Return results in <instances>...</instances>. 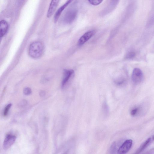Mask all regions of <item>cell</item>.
Wrapping results in <instances>:
<instances>
[{"label": "cell", "mask_w": 154, "mask_h": 154, "mask_svg": "<svg viewBox=\"0 0 154 154\" xmlns=\"http://www.w3.org/2000/svg\"><path fill=\"white\" fill-rule=\"evenodd\" d=\"M43 49V45L42 43L39 42H34L29 47V55L33 58H38L41 56Z\"/></svg>", "instance_id": "6da1fadb"}, {"label": "cell", "mask_w": 154, "mask_h": 154, "mask_svg": "<svg viewBox=\"0 0 154 154\" xmlns=\"http://www.w3.org/2000/svg\"><path fill=\"white\" fill-rule=\"evenodd\" d=\"M131 79L135 84L141 83L143 79V75L141 70L139 68H134L133 70L131 75Z\"/></svg>", "instance_id": "7a4b0ae2"}, {"label": "cell", "mask_w": 154, "mask_h": 154, "mask_svg": "<svg viewBox=\"0 0 154 154\" xmlns=\"http://www.w3.org/2000/svg\"><path fill=\"white\" fill-rule=\"evenodd\" d=\"M78 14V10L76 8H72L66 13L65 21L67 23H71L75 19Z\"/></svg>", "instance_id": "3957f363"}, {"label": "cell", "mask_w": 154, "mask_h": 154, "mask_svg": "<svg viewBox=\"0 0 154 154\" xmlns=\"http://www.w3.org/2000/svg\"><path fill=\"white\" fill-rule=\"evenodd\" d=\"M132 144V141L131 139L125 140L120 147L118 150L117 153L123 154L126 153L130 149Z\"/></svg>", "instance_id": "277c9868"}, {"label": "cell", "mask_w": 154, "mask_h": 154, "mask_svg": "<svg viewBox=\"0 0 154 154\" xmlns=\"http://www.w3.org/2000/svg\"><path fill=\"white\" fill-rule=\"evenodd\" d=\"M94 30L88 31L83 34L79 40L77 44L78 46L83 45L90 39L95 33Z\"/></svg>", "instance_id": "5b68a950"}, {"label": "cell", "mask_w": 154, "mask_h": 154, "mask_svg": "<svg viewBox=\"0 0 154 154\" xmlns=\"http://www.w3.org/2000/svg\"><path fill=\"white\" fill-rule=\"evenodd\" d=\"M16 138V137L10 134H7L5 139L3 148L5 149H7L10 147L14 143Z\"/></svg>", "instance_id": "8992f818"}, {"label": "cell", "mask_w": 154, "mask_h": 154, "mask_svg": "<svg viewBox=\"0 0 154 154\" xmlns=\"http://www.w3.org/2000/svg\"><path fill=\"white\" fill-rule=\"evenodd\" d=\"M73 1V0H67L63 5L57 10L54 17V21L55 23H57V21L60 15L64 9Z\"/></svg>", "instance_id": "52a82bcc"}, {"label": "cell", "mask_w": 154, "mask_h": 154, "mask_svg": "<svg viewBox=\"0 0 154 154\" xmlns=\"http://www.w3.org/2000/svg\"><path fill=\"white\" fill-rule=\"evenodd\" d=\"M60 0H51L47 13V17H50L54 14Z\"/></svg>", "instance_id": "ba28073f"}, {"label": "cell", "mask_w": 154, "mask_h": 154, "mask_svg": "<svg viewBox=\"0 0 154 154\" xmlns=\"http://www.w3.org/2000/svg\"><path fill=\"white\" fill-rule=\"evenodd\" d=\"M74 71L72 69H65L62 82V86L63 87L68 82L71 75L74 73Z\"/></svg>", "instance_id": "9c48e42d"}, {"label": "cell", "mask_w": 154, "mask_h": 154, "mask_svg": "<svg viewBox=\"0 0 154 154\" xmlns=\"http://www.w3.org/2000/svg\"><path fill=\"white\" fill-rule=\"evenodd\" d=\"M8 28V24L6 21L2 20L0 21V36H3L6 33Z\"/></svg>", "instance_id": "30bf717a"}, {"label": "cell", "mask_w": 154, "mask_h": 154, "mask_svg": "<svg viewBox=\"0 0 154 154\" xmlns=\"http://www.w3.org/2000/svg\"><path fill=\"white\" fill-rule=\"evenodd\" d=\"M151 140V138H149L138 149L136 153H139L143 150L148 145Z\"/></svg>", "instance_id": "8fae6325"}, {"label": "cell", "mask_w": 154, "mask_h": 154, "mask_svg": "<svg viewBox=\"0 0 154 154\" xmlns=\"http://www.w3.org/2000/svg\"><path fill=\"white\" fill-rule=\"evenodd\" d=\"M119 0H111L110 4L108 8L109 10H110L114 9L118 4Z\"/></svg>", "instance_id": "7c38bea8"}, {"label": "cell", "mask_w": 154, "mask_h": 154, "mask_svg": "<svg viewBox=\"0 0 154 154\" xmlns=\"http://www.w3.org/2000/svg\"><path fill=\"white\" fill-rule=\"evenodd\" d=\"M136 55V53L133 51H130L128 52L125 56L127 59H131L134 58Z\"/></svg>", "instance_id": "4fadbf2b"}, {"label": "cell", "mask_w": 154, "mask_h": 154, "mask_svg": "<svg viewBox=\"0 0 154 154\" xmlns=\"http://www.w3.org/2000/svg\"><path fill=\"white\" fill-rule=\"evenodd\" d=\"M103 0H88L89 3L92 5L96 6L100 4Z\"/></svg>", "instance_id": "5bb4252c"}, {"label": "cell", "mask_w": 154, "mask_h": 154, "mask_svg": "<svg viewBox=\"0 0 154 154\" xmlns=\"http://www.w3.org/2000/svg\"><path fill=\"white\" fill-rule=\"evenodd\" d=\"M12 104L11 103L8 104L5 107L3 112V115L4 116H6L8 114Z\"/></svg>", "instance_id": "9a60e30c"}, {"label": "cell", "mask_w": 154, "mask_h": 154, "mask_svg": "<svg viewBox=\"0 0 154 154\" xmlns=\"http://www.w3.org/2000/svg\"><path fill=\"white\" fill-rule=\"evenodd\" d=\"M23 92L25 95H28L31 94L32 91L30 88L26 87L24 89Z\"/></svg>", "instance_id": "2e32d148"}, {"label": "cell", "mask_w": 154, "mask_h": 154, "mask_svg": "<svg viewBox=\"0 0 154 154\" xmlns=\"http://www.w3.org/2000/svg\"><path fill=\"white\" fill-rule=\"evenodd\" d=\"M138 110V108H136L132 110L131 112V115L133 116H135L137 113Z\"/></svg>", "instance_id": "e0dca14e"}, {"label": "cell", "mask_w": 154, "mask_h": 154, "mask_svg": "<svg viewBox=\"0 0 154 154\" xmlns=\"http://www.w3.org/2000/svg\"><path fill=\"white\" fill-rule=\"evenodd\" d=\"M27 103V101L25 100L22 101L20 103V105L21 106H25Z\"/></svg>", "instance_id": "ac0fdd59"}, {"label": "cell", "mask_w": 154, "mask_h": 154, "mask_svg": "<svg viewBox=\"0 0 154 154\" xmlns=\"http://www.w3.org/2000/svg\"><path fill=\"white\" fill-rule=\"evenodd\" d=\"M45 94V93L44 91H42L40 92V96L41 97H43L44 96Z\"/></svg>", "instance_id": "d6986e66"}, {"label": "cell", "mask_w": 154, "mask_h": 154, "mask_svg": "<svg viewBox=\"0 0 154 154\" xmlns=\"http://www.w3.org/2000/svg\"><path fill=\"white\" fill-rule=\"evenodd\" d=\"M153 140H154V136L153 137Z\"/></svg>", "instance_id": "ffe728a7"}]
</instances>
